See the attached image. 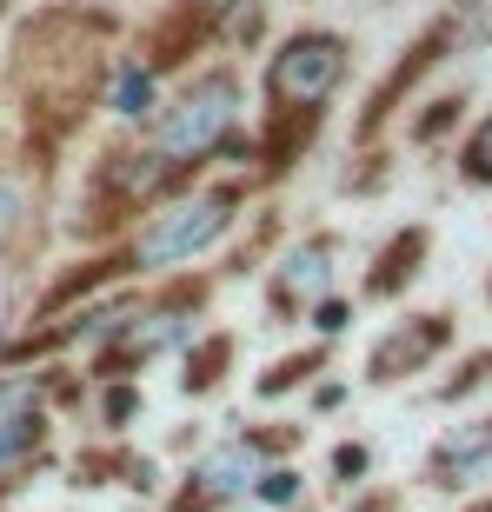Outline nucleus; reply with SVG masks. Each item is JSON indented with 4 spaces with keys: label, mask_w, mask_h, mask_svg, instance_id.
Wrapping results in <instances>:
<instances>
[{
    "label": "nucleus",
    "mask_w": 492,
    "mask_h": 512,
    "mask_svg": "<svg viewBox=\"0 0 492 512\" xmlns=\"http://www.w3.org/2000/svg\"><path fill=\"white\" fill-rule=\"evenodd\" d=\"M20 213H27V193H20V180L0 173V247H7V233L20 227Z\"/></svg>",
    "instance_id": "f8f14e48"
},
{
    "label": "nucleus",
    "mask_w": 492,
    "mask_h": 512,
    "mask_svg": "<svg viewBox=\"0 0 492 512\" xmlns=\"http://www.w3.org/2000/svg\"><path fill=\"white\" fill-rule=\"evenodd\" d=\"M246 479H260V453H253L246 439H233V446H220V453H207L200 466H193V499H187L180 512L227 506V499L246 493Z\"/></svg>",
    "instance_id": "20e7f679"
},
{
    "label": "nucleus",
    "mask_w": 492,
    "mask_h": 512,
    "mask_svg": "<svg viewBox=\"0 0 492 512\" xmlns=\"http://www.w3.org/2000/svg\"><path fill=\"white\" fill-rule=\"evenodd\" d=\"M459 173H466L473 187H492V114L479 120V133L466 140V153H459Z\"/></svg>",
    "instance_id": "9b49d317"
},
{
    "label": "nucleus",
    "mask_w": 492,
    "mask_h": 512,
    "mask_svg": "<svg viewBox=\"0 0 492 512\" xmlns=\"http://www.w3.org/2000/svg\"><path fill=\"white\" fill-rule=\"evenodd\" d=\"M439 346H446V320H413V326H399L393 340H379L373 346V380H406V373H419V366L433 360Z\"/></svg>",
    "instance_id": "423d86ee"
},
{
    "label": "nucleus",
    "mask_w": 492,
    "mask_h": 512,
    "mask_svg": "<svg viewBox=\"0 0 492 512\" xmlns=\"http://www.w3.org/2000/svg\"><path fill=\"white\" fill-rule=\"evenodd\" d=\"M193 326H187V313H167V306H160V313H147V320H127V340L120 346H107V373H127V366H140V360H153V353H167V346H180L187 340Z\"/></svg>",
    "instance_id": "6e6552de"
},
{
    "label": "nucleus",
    "mask_w": 492,
    "mask_h": 512,
    "mask_svg": "<svg viewBox=\"0 0 492 512\" xmlns=\"http://www.w3.org/2000/svg\"><path fill=\"white\" fill-rule=\"evenodd\" d=\"M346 80V40L340 34H320V27H306V34H286L266 60V107L280 120H313L326 100L340 94Z\"/></svg>",
    "instance_id": "7ed1b4c3"
},
{
    "label": "nucleus",
    "mask_w": 492,
    "mask_h": 512,
    "mask_svg": "<svg viewBox=\"0 0 492 512\" xmlns=\"http://www.w3.org/2000/svg\"><path fill=\"white\" fill-rule=\"evenodd\" d=\"M40 446V413H7L0 419V466H14L20 453Z\"/></svg>",
    "instance_id": "9d476101"
},
{
    "label": "nucleus",
    "mask_w": 492,
    "mask_h": 512,
    "mask_svg": "<svg viewBox=\"0 0 492 512\" xmlns=\"http://www.w3.org/2000/svg\"><path fill=\"white\" fill-rule=\"evenodd\" d=\"M293 493H300V473H260V499L266 506H293Z\"/></svg>",
    "instance_id": "ddd939ff"
},
{
    "label": "nucleus",
    "mask_w": 492,
    "mask_h": 512,
    "mask_svg": "<svg viewBox=\"0 0 492 512\" xmlns=\"http://www.w3.org/2000/svg\"><path fill=\"white\" fill-rule=\"evenodd\" d=\"M114 114L120 120H147L153 114V67L127 60V67L114 74Z\"/></svg>",
    "instance_id": "1a4fd4ad"
},
{
    "label": "nucleus",
    "mask_w": 492,
    "mask_h": 512,
    "mask_svg": "<svg viewBox=\"0 0 492 512\" xmlns=\"http://www.w3.org/2000/svg\"><path fill=\"white\" fill-rule=\"evenodd\" d=\"M313 326L320 333H346V300H320L313 306Z\"/></svg>",
    "instance_id": "4468645a"
},
{
    "label": "nucleus",
    "mask_w": 492,
    "mask_h": 512,
    "mask_svg": "<svg viewBox=\"0 0 492 512\" xmlns=\"http://www.w3.org/2000/svg\"><path fill=\"white\" fill-rule=\"evenodd\" d=\"M233 127H240V80L233 74H200L187 94L160 114L147 153H140V180H167V173L200 167L207 153H220L233 140Z\"/></svg>",
    "instance_id": "f257e3e1"
},
{
    "label": "nucleus",
    "mask_w": 492,
    "mask_h": 512,
    "mask_svg": "<svg viewBox=\"0 0 492 512\" xmlns=\"http://www.w3.org/2000/svg\"><path fill=\"white\" fill-rule=\"evenodd\" d=\"M333 473H346V479H353V473H366V453H360V446H340V459H333Z\"/></svg>",
    "instance_id": "2eb2a0df"
},
{
    "label": "nucleus",
    "mask_w": 492,
    "mask_h": 512,
    "mask_svg": "<svg viewBox=\"0 0 492 512\" xmlns=\"http://www.w3.org/2000/svg\"><path fill=\"white\" fill-rule=\"evenodd\" d=\"M353 512H366V506H353Z\"/></svg>",
    "instance_id": "dca6fc26"
},
{
    "label": "nucleus",
    "mask_w": 492,
    "mask_h": 512,
    "mask_svg": "<svg viewBox=\"0 0 492 512\" xmlns=\"http://www.w3.org/2000/svg\"><path fill=\"white\" fill-rule=\"evenodd\" d=\"M326 286H333V240H300L273 273V306L293 313L306 300H326Z\"/></svg>",
    "instance_id": "39448f33"
},
{
    "label": "nucleus",
    "mask_w": 492,
    "mask_h": 512,
    "mask_svg": "<svg viewBox=\"0 0 492 512\" xmlns=\"http://www.w3.org/2000/svg\"><path fill=\"white\" fill-rule=\"evenodd\" d=\"M233 207H240V187H200V193H180L167 207H153L147 227L133 233L127 266L133 273H160V266H180L193 253H207L233 227Z\"/></svg>",
    "instance_id": "f03ea898"
},
{
    "label": "nucleus",
    "mask_w": 492,
    "mask_h": 512,
    "mask_svg": "<svg viewBox=\"0 0 492 512\" xmlns=\"http://www.w3.org/2000/svg\"><path fill=\"white\" fill-rule=\"evenodd\" d=\"M426 466L439 473V486H473L479 473H492V419L446 433V439L433 446V459H426Z\"/></svg>",
    "instance_id": "0eeeda50"
}]
</instances>
